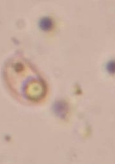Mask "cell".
Returning a JSON list of instances; mask_svg holds the SVG:
<instances>
[{"mask_svg": "<svg viewBox=\"0 0 115 164\" xmlns=\"http://www.w3.org/2000/svg\"><path fill=\"white\" fill-rule=\"evenodd\" d=\"M51 25H52V22H51L50 20L47 18L41 21V27L43 30H49Z\"/></svg>", "mask_w": 115, "mask_h": 164, "instance_id": "obj_1", "label": "cell"}]
</instances>
